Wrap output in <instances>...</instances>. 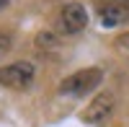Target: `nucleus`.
<instances>
[{
	"label": "nucleus",
	"instance_id": "1",
	"mask_svg": "<svg viewBox=\"0 0 129 127\" xmlns=\"http://www.w3.org/2000/svg\"><path fill=\"white\" fill-rule=\"evenodd\" d=\"M101 80H103V70L101 68H83L78 73H70L59 83L57 91L62 96H85V93H93L98 88Z\"/></svg>",
	"mask_w": 129,
	"mask_h": 127
},
{
	"label": "nucleus",
	"instance_id": "5",
	"mask_svg": "<svg viewBox=\"0 0 129 127\" xmlns=\"http://www.w3.org/2000/svg\"><path fill=\"white\" fill-rule=\"evenodd\" d=\"M129 21V0H109L101 10V24L106 29H116Z\"/></svg>",
	"mask_w": 129,
	"mask_h": 127
},
{
	"label": "nucleus",
	"instance_id": "4",
	"mask_svg": "<svg viewBox=\"0 0 129 127\" xmlns=\"http://www.w3.org/2000/svg\"><path fill=\"white\" fill-rule=\"evenodd\" d=\"M59 26L64 34H78L88 26V10L83 3H64L59 8Z\"/></svg>",
	"mask_w": 129,
	"mask_h": 127
},
{
	"label": "nucleus",
	"instance_id": "3",
	"mask_svg": "<svg viewBox=\"0 0 129 127\" xmlns=\"http://www.w3.org/2000/svg\"><path fill=\"white\" fill-rule=\"evenodd\" d=\"M114 112H116V96H114V91H101V93H95V99L85 107L83 122H88V124H103V122H109L114 117Z\"/></svg>",
	"mask_w": 129,
	"mask_h": 127
},
{
	"label": "nucleus",
	"instance_id": "7",
	"mask_svg": "<svg viewBox=\"0 0 129 127\" xmlns=\"http://www.w3.org/2000/svg\"><path fill=\"white\" fill-rule=\"evenodd\" d=\"M10 44H13V36H10L8 31H0V57L10 49Z\"/></svg>",
	"mask_w": 129,
	"mask_h": 127
},
{
	"label": "nucleus",
	"instance_id": "9",
	"mask_svg": "<svg viewBox=\"0 0 129 127\" xmlns=\"http://www.w3.org/2000/svg\"><path fill=\"white\" fill-rule=\"evenodd\" d=\"M3 8H8V0H0V10H3Z\"/></svg>",
	"mask_w": 129,
	"mask_h": 127
},
{
	"label": "nucleus",
	"instance_id": "8",
	"mask_svg": "<svg viewBox=\"0 0 129 127\" xmlns=\"http://www.w3.org/2000/svg\"><path fill=\"white\" fill-rule=\"evenodd\" d=\"M116 47H129V36H119L116 39Z\"/></svg>",
	"mask_w": 129,
	"mask_h": 127
},
{
	"label": "nucleus",
	"instance_id": "2",
	"mask_svg": "<svg viewBox=\"0 0 129 127\" xmlns=\"http://www.w3.org/2000/svg\"><path fill=\"white\" fill-rule=\"evenodd\" d=\"M34 78H36V68L28 60H18V62L0 68V86H5V88H16V91L28 88L34 83Z\"/></svg>",
	"mask_w": 129,
	"mask_h": 127
},
{
	"label": "nucleus",
	"instance_id": "6",
	"mask_svg": "<svg viewBox=\"0 0 129 127\" xmlns=\"http://www.w3.org/2000/svg\"><path fill=\"white\" fill-rule=\"evenodd\" d=\"M34 44H36L39 49H49V47H54V44H57V36L52 34V31H39L36 39H34Z\"/></svg>",
	"mask_w": 129,
	"mask_h": 127
}]
</instances>
